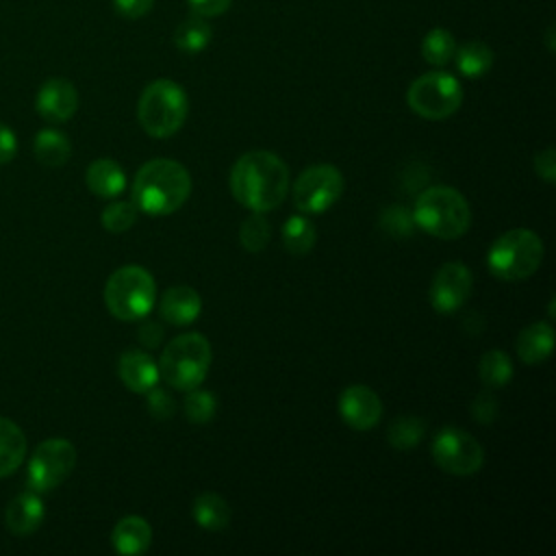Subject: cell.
<instances>
[{
  "label": "cell",
  "mask_w": 556,
  "mask_h": 556,
  "mask_svg": "<svg viewBox=\"0 0 556 556\" xmlns=\"http://www.w3.org/2000/svg\"><path fill=\"white\" fill-rule=\"evenodd\" d=\"M156 302V282L152 274L139 265L115 269L104 285V304L115 319H143Z\"/></svg>",
  "instance_id": "52a82bcc"
},
{
  "label": "cell",
  "mask_w": 556,
  "mask_h": 556,
  "mask_svg": "<svg viewBox=\"0 0 556 556\" xmlns=\"http://www.w3.org/2000/svg\"><path fill=\"white\" fill-rule=\"evenodd\" d=\"M17 152V137L15 132L0 122V165L9 163Z\"/></svg>",
  "instance_id": "f35d334b"
},
{
  "label": "cell",
  "mask_w": 556,
  "mask_h": 556,
  "mask_svg": "<svg viewBox=\"0 0 556 556\" xmlns=\"http://www.w3.org/2000/svg\"><path fill=\"white\" fill-rule=\"evenodd\" d=\"M213 361L211 343L200 332H185L174 337L161 352L159 376L178 391L200 387Z\"/></svg>",
  "instance_id": "5b68a950"
},
{
  "label": "cell",
  "mask_w": 556,
  "mask_h": 556,
  "mask_svg": "<svg viewBox=\"0 0 556 556\" xmlns=\"http://www.w3.org/2000/svg\"><path fill=\"white\" fill-rule=\"evenodd\" d=\"M185 408V417L191 424H208L215 417L217 410V400L211 391H202V389H191L189 395L182 402Z\"/></svg>",
  "instance_id": "4dcf8cb0"
},
{
  "label": "cell",
  "mask_w": 556,
  "mask_h": 556,
  "mask_svg": "<svg viewBox=\"0 0 556 556\" xmlns=\"http://www.w3.org/2000/svg\"><path fill=\"white\" fill-rule=\"evenodd\" d=\"M534 172L547 185H552L556 180V150L554 148H545V150L536 152Z\"/></svg>",
  "instance_id": "d590c367"
},
{
  "label": "cell",
  "mask_w": 556,
  "mask_h": 556,
  "mask_svg": "<svg viewBox=\"0 0 556 556\" xmlns=\"http://www.w3.org/2000/svg\"><path fill=\"white\" fill-rule=\"evenodd\" d=\"M473 287V276L469 271L467 265H463L460 261H450L443 263L430 282V304L437 313L441 315H450L454 311H458Z\"/></svg>",
  "instance_id": "7c38bea8"
},
{
  "label": "cell",
  "mask_w": 556,
  "mask_h": 556,
  "mask_svg": "<svg viewBox=\"0 0 556 556\" xmlns=\"http://www.w3.org/2000/svg\"><path fill=\"white\" fill-rule=\"evenodd\" d=\"M543 252V241L536 232L528 228H513L491 243L486 252V267L497 280L519 282L541 267Z\"/></svg>",
  "instance_id": "8992f818"
},
{
  "label": "cell",
  "mask_w": 556,
  "mask_h": 556,
  "mask_svg": "<svg viewBox=\"0 0 556 556\" xmlns=\"http://www.w3.org/2000/svg\"><path fill=\"white\" fill-rule=\"evenodd\" d=\"M280 237H282V245L289 254L293 256H304L313 250L315 241H317V232H315V226L311 224V219L302 213V215H291L282 230H280Z\"/></svg>",
  "instance_id": "cb8c5ba5"
},
{
  "label": "cell",
  "mask_w": 556,
  "mask_h": 556,
  "mask_svg": "<svg viewBox=\"0 0 556 556\" xmlns=\"http://www.w3.org/2000/svg\"><path fill=\"white\" fill-rule=\"evenodd\" d=\"M189 113V100L185 89L167 78L152 80L139 96L137 119L146 135L154 139H167L176 135Z\"/></svg>",
  "instance_id": "277c9868"
},
{
  "label": "cell",
  "mask_w": 556,
  "mask_h": 556,
  "mask_svg": "<svg viewBox=\"0 0 556 556\" xmlns=\"http://www.w3.org/2000/svg\"><path fill=\"white\" fill-rule=\"evenodd\" d=\"M111 543L117 554H143L152 543V526L139 515L122 517L111 532Z\"/></svg>",
  "instance_id": "ac0fdd59"
},
{
  "label": "cell",
  "mask_w": 556,
  "mask_h": 556,
  "mask_svg": "<svg viewBox=\"0 0 556 556\" xmlns=\"http://www.w3.org/2000/svg\"><path fill=\"white\" fill-rule=\"evenodd\" d=\"M497 410H500L497 400H495V395L489 393V391L478 393L476 400H473V404H471V415H473V419H476L478 424H491V421L497 417Z\"/></svg>",
  "instance_id": "e575fe53"
},
{
  "label": "cell",
  "mask_w": 556,
  "mask_h": 556,
  "mask_svg": "<svg viewBox=\"0 0 556 556\" xmlns=\"http://www.w3.org/2000/svg\"><path fill=\"white\" fill-rule=\"evenodd\" d=\"M33 150L41 165L61 167L67 163V159L72 154V143L65 132H61L56 128H43L35 135Z\"/></svg>",
  "instance_id": "603a6c76"
},
{
  "label": "cell",
  "mask_w": 556,
  "mask_h": 556,
  "mask_svg": "<svg viewBox=\"0 0 556 556\" xmlns=\"http://www.w3.org/2000/svg\"><path fill=\"white\" fill-rule=\"evenodd\" d=\"M154 0H113L115 11L126 20H139L150 13Z\"/></svg>",
  "instance_id": "8d00e7d4"
},
{
  "label": "cell",
  "mask_w": 556,
  "mask_h": 556,
  "mask_svg": "<svg viewBox=\"0 0 556 556\" xmlns=\"http://www.w3.org/2000/svg\"><path fill=\"white\" fill-rule=\"evenodd\" d=\"M343 174L330 163L306 167L293 182V204L304 215L326 213L343 193Z\"/></svg>",
  "instance_id": "30bf717a"
},
{
  "label": "cell",
  "mask_w": 556,
  "mask_h": 556,
  "mask_svg": "<svg viewBox=\"0 0 556 556\" xmlns=\"http://www.w3.org/2000/svg\"><path fill=\"white\" fill-rule=\"evenodd\" d=\"M406 102L424 119H447L463 102V87L447 72H428L410 83Z\"/></svg>",
  "instance_id": "ba28073f"
},
{
  "label": "cell",
  "mask_w": 556,
  "mask_h": 556,
  "mask_svg": "<svg viewBox=\"0 0 556 556\" xmlns=\"http://www.w3.org/2000/svg\"><path fill=\"white\" fill-rule=\"evenodd\" d=\"M480 380L486 389H500L506 387L513 378V363L506 352L502 350H489L482 354L478 365Z\"/></svg>",
  "instance_id": "4316f807"
},
{
  "label": "cell",
  "mask_w": 556,
  "mask_h": 556,
  "mask_svg": "<svg viewBox=\"0 0 556 556\" xmlns=\"http://www.w3.org/2000/svg\"><path fill=\"white\" fill-rule=\"evenodd\" d=\"M24 458H26V437L22 428L11 419L0 417V478L17 471Z\"/></svg>",
  "instance_id": "44dd1931"
},
{
  "label": "cell",
  "mask_w": 556,
  "mask_h": 556,
  "mask_svg": "<svg viewBox=\"0 0 556 556\" xmlns=\"http://www.w3.org/2000/svg\"><path fill=\"white\" fill-rule=\"evenodd\" d=\"M413 222L437 239H458L469 230L471 208L465 195L445 185L428 187L415 200Z\"/></svg>",
  "instance_id": "3957f363"
},
{
  "label": "cell",
  "mask_w": 556,
  "mask_h": 556,
  "mask_svg": "<svg viewBox=\"0 0 556 556\" xmlns=\"http://www.w3.org/2000/svg\"><path fill=\"white\" fill-rule=\"evenodd\" d=\"M76 467V447L67 439H46L35 447L26 469V484L37 493L56 489Z\"/></svg>",
  "instance_id": "9c48e42d"
},
{
  "label": "cell",
  "mask_w": 556,
  "mask_h": 556,
  "mask_svg": "<svg viewBox=\"0 0 556 556\" xmlns=\"http://www.w3.org/2000/svg\"><path fill=\"white\" fill-rule=\"evenodd\" d=\"M85 182L98 198H117L126 187L124 167L113 159H96L85 172Z\"/></svg>",
  "instance_id": "ffe728a7"
},
{
  "label": "cell",
  "mask_w": 556,
  "mask_h": 556,
  "mask_svg": "<svg viewBox=\"0 0 556 556\" xmlns=\"http://www.w3.org/2000/svg\"><path fill=\"white\" fill-rule=\"evenodd\" d=\"M413 215L408 211H404V206H389L382 217H380V226L393 235V237H406L413 230Z\"/></svg>",
  "instance_id": "d6a6232c"
},
{
  "label": "cell",
  "mask_w": 556,
  "mask_h": 556,
  "mask_svg": "<svg viewBox=\"0 0 556 556\" xmlns=\"http://www.w3.org/2000/svg\"><path fill=\"white\" fill-rule=\"evenodd\" d=\"M517 356L526 365L543 363L554 348V328L549 321H534L526 326L517 337Z\"/></svg>",
  "instance_id": "d6986e66"
},
{
  "label": "cell",
  "mask_w": 556,
  "mask_h": 556,
  "mask_svg": "<svg viewBox=\"0 0 556 556\" xmlns=\"http://www.w3.org/2000/svg\"><path fill=\"white\" fill-rule=\"evenodd\" d=\"M43 517H46V506L41 502V493L33 489L17 493L4 510V523L9 532H13L15 536L33 534L43 523Z\"/></svg>",
  "instance_id": "9a60e30c"
},
{
  "label": "cell",
  "mask_w": 556,
  "mask_h": 556,
  "mask_svg": "<svg viewBox=\"0 0 556 556\" xmlns=\"http://www.w3.org/2000/svg\"><path fill=\"white\" fill-rule=\"evenodd\" d=\"M148 410L154 419H169L176 410V404H174V397L165 391V389H159V387H152L148 391Z\"/></svg>",
  "instance_id": "836d02e7"
},
{
  "label": "cell",
  "mask_w": 556,
  "mask_h": 556,
  "mask_svg": "<svg viewBox=\"0 0 556 556\" xmlns=\"http://www.w3.org/2000/svg\"><path fill=\"white\" fill-rule=\"evenodd\" d=\"M456 41L445 28H432L421 41V56L434 67H443L454 59Z\"/></svg>",
  "instance_id": "f1b7e54d"
},
{
  "label": "cell",
  "mask_w": 556,
  "mask_h": 556,
  "mask_svg": "<svg viewBox=\"0 0 556 556\" xmlns=\"http://www.w3.org/2000/svg\"><path fill=\"white\" fill-rule=\"evenodd\" d=\"M211 37L213 33H211V26L204 22V17L193 15L180 22V26L176 28L174 46L187 54H195L208 46Z\"/></svg>",
  "instance_id": "484cf974"
},
{
  "label": "cell",
  "mask_w": 556,
  "mask_h": 556,
  "mask_svg": "<svg viewBox=\"0 0 556 556\" xmlns=\"http://www.w3.org/2000/svg\"><path fill=\"white\" fill-rule=\"evenodd\" d=\"M117 376L132 393H148L159 382V365L141 350H126L117 361Z\"/></svg>",
  "instance_id": "2e32d148"
},
{
  "label": "cell",
  "mask_w": 556,
  "mask_h": 556,
  "mask_svg": "<svg viewBox=\"0 0 556 556\" xmlns=\"http://www.w3.org/2000/svg\"><path fill=\"white\" fill-rule=\"evenodd\" d=\"M191 11L200 17H215L222 15L224 11H228L230 0H187Z\"/></svg>",
  "instance_id": "74e56055"
},
{
  "label": "cell",
  "mask_w": 556,
  "mask_h": 556,
  "mask_svg": "<svg viewBox=\"0 0 556 556\" xmlns=\"http://www.w3.org/2000/svg\"><path fill=\"white\" fill-rule=\"evenodd\" d=\"M228 182L239 204L254 213H269L289 191V167L269 150H250L235 161Z\"/></svg>",
  "instance_id": "6da1fadb"
},
{
  "label": "cell",
  "mask_w": 556,
  "mask_h": 556,
  "mask_svg": "<svg viewBox=\"0 0 556 556\" xmlns=\"http://www.w3.org/2000/svg\"><path fill=\"white\" fill-rule=\"evenodd\" d=\"M339 415L354 430H371L382 417V402L374 389L352 384L339 395Z\"/></svg>",
  "instance_id": "4fadbf2b"
},
{
  "label": "cell",
  "mask_w": 556,
  "mask_h": 556,
  "mask_svg": "<svg viewBox=\"0 0 556 556\" xmlns=\"http://www.w3.org/2000/svg\"><path fill=\"white\" fill-rule=\"evenodd\" d=\"M432 460L452 476H473L484 463L482 445L463 428H441L430 445Z\"/></svg>",
  "instance_id": "8fae6325"
},
{
  "label": "cell",
  "mask_w": 556,
  "mask_h": 556,
  "mask_svg": "<svg viewBox=\"0 0 556 556\" xmlns=\"http://www.w3.org/2000/svg\"><path fill=\"white\" fill-rule=\"evenodd\" d=\"M454 61L463 76L480 78L493 65V50L482 41H467L454 52Z\"/></svg>",
  "instance_id": "d4e9b609"
},
{
  "label": "cell",
  "mask_w": 556,
  "mask_h": 556,
  "mask_svg": "<svg viewBox=\"0 0 556 556\" xmlns=\"http://www.w3.org/2000/svg\"><path fill=\"white\" fill-rule=\"evenodd\" d=\"M100 222H102L104 230H109V232H126L137 222V206L132 204V200L130 202H126V200L113 202L102 211Z\"/></svg>",
  "instance_id": "1f68e13d"
},
{
  "label": "cell",
  "mask_w": 556,
  "mask_h": 556,
  "mask_svg": "<svg viewBox=\"0 0 556 556\" xmlns=\"http://www.w3.org/2000/svg\"><path fill=\"white\" fill-rule=\"evenodd\" d=\"M426 434V421L415 415L395 417L387 428V439L395 450H410L415 447Z\"/></svg>",
  "instance_id": "83f0119b"
},
{
  "label": "cell",
  "mask_w": 556,
  "mask_h": 556,
  "mask_svg": "<svg viewBox=\"0 0 556 556\" xmlns=\"http://www.w3.org/2000/svg\"><path fill=\"white\" fill-rule=\"evenodd\" d=\"M35 109L48 122H67L78 109L76 87L65 78H48L37 91Z\"/></svg>",
  "instance_id": "5bb4252c"
},
{
  "label": "cell",
  "mask_w": 556,
  "mask_h": 556,
  "mask_svg": "<svg viewBox=\"0 0 556 556\" xmlns=\"http://www.w3.org/2000/svg\"><path fill=\"white\" fill-rule=\"evenodd\" d=\"M137 337H139V341H141L146 348H156V345L161 343V339H163V326L156 324V321H148V324H143V326L139 328Z\"/></svg>",
  "instance_id": "ab89813d"
},
{
  "label": "cell",
  "mask_w": 556,
  "mask_h": 556,
  "mask_svg": "<svg viewBox=\"0 0 556 556\" xmlns=\"http://www.w3.org/2000/svg\"><path fill=\"white\" fill-rule=\"evenodd\" d=\"M271 239V226L265 217V213H254L248 215L243 222H241V228H239V241L241 245L248 250V252H261L267 248Z\"/></svg>",
  "instance_id": "f546056e"
},
{
  "label": "cell",
  "mask_w": 556,
  "mask_h": 556,
  "mask_svg": "<svg viewBox=\"0 0 556 556\" xmlns=\"http://www.w3.org/2000/svg\"><path fill=\"white\" fill-rule=\"evenodd\" d=\"M191 193L187 167L174 159H152L139 167L132 180V204L154 217L178 211Z\"/></svg>",
  "instance_id": "7a4b0ae2"
},
{
  "label": "cell",
  "mask_w": 556,
  "mask_h": 556,
  "mask_svg": "<svg viewBox=\"0 0 556 556\" xmlns=\"http://www.w3.org/2000/svg\"><path fill=\"white\" fill-rule=\"evenodd\" d=\"M202 311V298L191 287H172L161 295L159 313L172 326H189Z\"/></svg>",
  "instance_id": "e0dca14e"
},
{
  "label": "cell",
  "mask_w": 556,
  "mask_h": 556,
  "mask_svg": "<svg viewBox=\"0 0 556 556\" xmlns=\"http://www.w3.org/2000/svg\"><path fill=\"white\" fill-rule=\"evenodd\" d=\"M191 515H193V519H195V523L200 528L211 530V532L224 530L230 523V506H228V502L222 495L211 493V491L200 493L193 500Z\"/></svg>",
  "instance_id": "7402d4cb"
}]
</instances>
